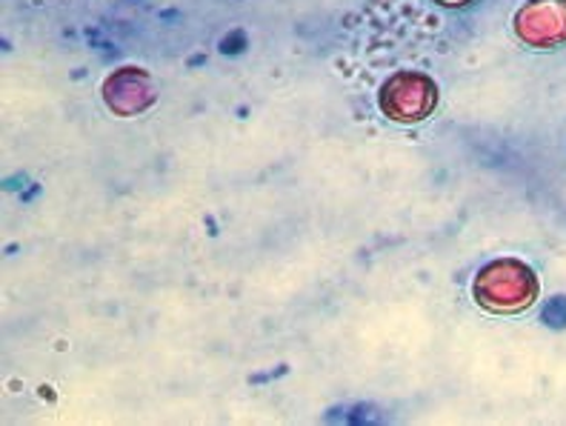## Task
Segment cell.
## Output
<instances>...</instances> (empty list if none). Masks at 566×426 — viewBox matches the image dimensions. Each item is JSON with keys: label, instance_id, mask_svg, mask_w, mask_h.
I'll return each instance as SVG.
<instances>
[{"label": "cell", "instance_id": "1", "mask_svg": "<svg viewBox=\"0 0 566 426\" xmlns=\"http://www.w3.org/2000/svg\"><path fill=\"white\" fill-rule=\"evenodd\" d=\"M538 276L524 261L504 258L486 263L472 283V295L478 306L492 315H518L530 310L538 298Z\"/></svg>", "mask_w": 566, "mask_h": 426}, {"label": "cell", "instance_id": "2", "mask_svg": "<svg viewBox=\"0 0 566 426\" xmlns=\"http://www.w3.org/2000/svg\"><path fill=\"white\" fill-rule=\"evenodd\" d=\"M438 106V86L423 72H398L380 90V110L395 124H421Z\"/></svg>", "mask_w": 566, "mask_h": 426}, {"label": "cell", "instance_id": "3", "mask_svg": "<svg viewBox=\"0 0 566 426\" xmlns=\"http://www.w3.org/2000/svg\"><path fill=\"white\" fill-rule=\"evenodd\" d=\"M515 32L535 49L566 43V0H526L515 14Z\"/></svg>", "mask_w": 566, "mask_h": 426}, {"label": "cell", "instance_id": "4", "mask_svg": "<svg viewBox=\"0 0 566 426\" xmlns=\"http://www.w3.org/2000/svg\"><path fill=\"white\" fill-rule=\"evenodd\" d=\"M106 104L118 115H135L155 101V90L149 75L140 70H120L106 81Z\"/></svg>", "mask_w": 566, "mask_h": 426}, {"label": "cell", "instance_id": "5", "mask_svg": "<svg viewBox=\"0 0 566 426\" xmlns=\"http://www.w3.org/2000/svg\"><path fill=\"white\" fill-rule=\"evenodd\" d=\"M443 7H463V3H470V0H438Z\"/></svg>", "mask_w": 566, "mask_h": 426}]
</instances>
